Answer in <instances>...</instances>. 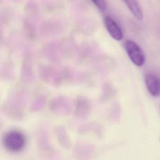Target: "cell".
Segmentation results:
<instances>
[{"label":"cell","mask_w":160,"mask_h":160,"mask_svg":"<svg viewBox=\"0 0 160 160\" xmlns=\"http://www.w3.org/2000/svg\"><path fill=\"white\" fill-rule=\"evenodd\" d=\"M65 68L58 69L53 66L43 65L40 67L39 75L41 79L46 83L59 87L65 83Z\"/></svg>","instance_id":"cell-1"},{"label":"cell","mask_w":160,"mask_h":160,"mask_svg":"<svg viewBox=\"0 0 160 160\" xmlns=\"http://www.w3.org/2000/svg\"><path fill=\"white\" fill-rule=\"evenodd\" d=\"M4 144L8 150L12 152H19L26 146V137L19 131H11L6 133L4 136Z\"/></svg>","instance_id":"cell-2"},{"label":"cell","mask_w":160,"mask_h":160,"mask_svg":"<svg viewBox=\"0 0 160 160\" xmlns=\"http://www.w3.org/2000/svg\"><path fill=\"white\" fill-rule=\"evenodd\" d=\"M43 54L48 59L52 62H59L66 53L64 43L58 42L48 43L43 48Z\"/></svg>","instance_id":"cell-3"},{"label":"cell","mask_w":160,"mask_h":160,"mask_svg":"<svg viewBox=\"0 0 160 160\" xmlns=\"http://www.w3.org/2000/svg\"><path fill=\"white\" fill-rule=\"evenodd\" d=\"M126 52L132 62L137 66H141L145 61V56L143 50L135 42L127 40L125 42Z\"/></svg>","instance_id":"cell-4"},{"label":"cell","mask_w":160,"mask_h":160,"mask_svg":"<svg viewBox=\"0 0 160 160\" xmlns=\"http://www.w3.org/2000/svg\"><path fill=\"white\" fill-rule=\"evenodd\" d=\"M63 29V26L60 21L48 20L42 22L40 27V31L43 36H50L60 33Z\"/></svg>","instance_id":"cell-5"},{"label":"cell","mask_w":160,"mask_h":160,"mask_svg":"<svg viewBox=\"0 0 160 160\" xmlns=\"http://www.w3.org/2000/svg\"><path fill=\"white\" fill-rule=\"evenodd\" d=\"M21 80L22 82L27 84H31L35 80V75L32 66V60L29 55L26 56L22 62Z\"/></svg>","instance_id":"cell-6"},{"label":"cell","mask_w":160,"mask_h":160,"mask_svg":"<svg viewBox=\"0 0 160 160\" xmlns=\"http://www.w3.org/2000/svg\"><path fill=\"white\" fill-rule=\"evenodd\" d=\"M145 84L151 95L154 97L160 95V79L154 74L148 73L145 77Z\"/></svg>","instance_id":"cell-7"},{"label":"cell","mask_w":160,"mask_h":160,"mask_svg":"<svg viewBox=\"0 0 160 160\" xmlns=\"http://www.w3.org/2000/svg\"><path fill=\"white\" fill-rule=\"evenodd\" d=\"M104 25L110 36L117 41H120L122 39L123 34L118 25L109 17L104 18Z\"/></svg>","instance_id":"cell-8"},{"label":"cell","mask_w":160,"mask_h":160,"mask_svg":"<svg viewBox=\"0 0 160 160\" xmlns=\"http://www.w3.org/2000/svg\"><path fill=\"white\" fill-rule=\"evenodd\" d=\"M37 19L26 16L24 19L23 26L25 33L28 38L33 40L37 34V27L36 21Z\"/></svg>","instance_id":"cell-9"},{"label":"cell","mask_w":160,"mask_h":160,"mask_svg":"<svg viewBox=\"0 0 160 160\" xmlns=\"http://www.w3.org/2000/svg\"><path fill=\"white\" fill-rule=\"evenodd\" d=\"M123 2L138 19L140 20L143 19V12L138 2L136 1H124Z\"/></svg>","instance_id":"cell-10"},{"label":"cell","mask_w":160,"mask_h":160,"mask_svg":"<svg viewBox=\"0 0 160 160\" xmlns=\"http://www.w3.org/2000/svg\"><path fill=\"white\" fill-rule=\"evenodd\" d=\"M14 67L10 62L3 64L1 69V77L4 80H12L14 78Z\"/></svg>","instance_id":"cell-11"},{"label":"cell","mask_w":160,"mask_h":160,"mask_svg":"<svg viewBox=\"0 0 160 160\" xmlns=\"http://www.w3.org/2000/svg\"><path fill=\"white\" fill-rule=\"evenodd\" d=\"M12 17V11L9 8H4L1 11V18L2 23L4 24H8L11 20Z\"/></svg>","instance_id":"cell-12"},{"label":"cell","mask_w":160,"mask_h":160,"mask_svg":"<svg viewBox=\"0 0 160 160\" xmlns=\"http://www.w3.org/2000/svg\"><path fill=\"white\" fill-rule=\"evenodd\" d=\"M92 2L96 7L102 12H105L107 8L106 2L103 0L100 1H92Z\"/></svg>","instance_id":"cell-13"},{"label":"cell","mask_w":160,"mask_h":160,"mask_svg":"<svg viewBox=\"0 0 160 160\" xmlns=\"http://www.w3.org/2000/svg\"></svg>","instance_id":"cell-14"}]
</instances>
